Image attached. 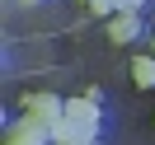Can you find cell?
<instances>
[{"label": "cell", "mask_w": 155, "mask_h": 145, "mask_svg": "<svg viewBox=\"0 0 155 145\" xmlns=\"http://www.w3.org/2000/svg\"><path fill=\"white\" fill-rule=\"evenodd\" d=\"M52 145H89V140H52Z\"/></svg>", "instance_id": "52a82bcc"}, {"label": "cell", "mask_w": 155, "mask_h": 145, "mask_svg": "<svg viewBox=\"0 0 155 145\" xmlns=\"http://www.w3.org/2000/svg\"><path fill=\"white\" fill-rule=\"evenodd\" d=\"M141 0H113V10H136Z\"/></svg>", "instance_id": "8992f818"}, {"label": "cell", "mask_w": 155, "mask_h": 145, "mask_svg": "<svg viewBox=\"0 0 155 145\" xmlns=\"http://www.w3.org/2000/svg\"><path fill=\"white\" fill-rule=\"evenodd\" d=\"M24 5H33V0H24Z\"/></svg>", "instance_id": "9c48e42d"}, {"label": "cell", "mask_w": 155, "mask_h": 145, "mask_svg": "<svg viewBox=\"0 0 155 145\" xmlns=\"http://www.w3.org/2000/svg\"><path fill=\"white\" fill-rule=\"evenodd\" d=\"M85 5H99V0H85Z\"/></svg>", "instance_id": "ba28073f"}, {"label": "cell", "mask_w": 155, "mask_h": 145, "mask_svg": "<svg viewBox=\"0 0 155 145\" xmlns=\"http://www.w3.org/2000/svg\"><path fill=\"white\" fill-rule=\"evenodd\" d=\"M94 131H99V108H94V98H71L66 112H61V122L52 126V140H89Z\"/></svg>", "instance_id": "6da1fadb"}, {"label": "cell", "mask_w": 155, "mask_h": 145, "mask_svg": "<svg viewBox=\"0 0 155 145\" xmlns=\"http://www.w3.org/2000/svg\"><path fill=\"white\" fill-rule=\"evenodd\" d=\"M61 112H66V103H61L57 94H33V98H24V117H33V122H42L52 131V126L61 122Z\"/></svg>", "instance_id": "7a4b0ae2"}, {"label": "cell", "mask_w": 155, "mask_h": 145, "mask_svg": "<svg viewBox=\"0 0 155 145\" xmlns=\"http://www.w3.org/2000/svg\"><path fill=\"white\" fill-rule=\"evenodd\" d=\"M136 28H141V24H136V10H117V19L108 24V38L113 42H132Z\"/></svg>", "instance_id": "277c9868"}, {"label": "cell", "mask_w": 155, "mask_h": 145, "mask_svg": "<svg viewBox=\"0 0 155 145\" xmlns=\"http://www.w3.org/2000/svg\"><path fill=\"white\" fill-rule=\"evenodd\" d=\"M47 140H52V131H47L42 122H33V117H19L5 145H47Z\"/></svg>", "instance_id": "3957f363"}, {"label": "cell", "mask_w": 155, "mask_h": 145, "mask_svg": "<svg viewBox=\"0 0 155 145\" xmlns=\"http://www.w3.org/2000/svg\"><path fill=\"white\" fill-rule=\"evenodd\" d=\"M132 80L141 89H155V56H136L132 61Z\"/></svg>", "instance_id": "5b68a950"}]
</instances>
